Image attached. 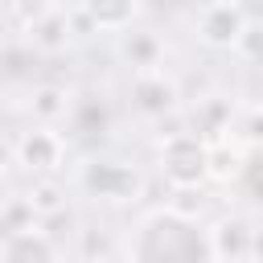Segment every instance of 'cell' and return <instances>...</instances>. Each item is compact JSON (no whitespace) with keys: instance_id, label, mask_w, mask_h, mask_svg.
I'll return each instance as SVG.
<instances>
[{"instance_id":"4","label":"cell","mask_w":263,"mask_h":263,"mask_svg":"<svg viewBox=\"0 0 263 263\" xmlns=\"http://www.w3.org/2000/svg\"><path fill=\"white\" fill-rule=\"evenodd\" d=\"M0 263H62L53 238L37 226H21L4 238V251H0Z\"/></svg>"},{"instance_id":"6","label":"cell","mask_w":263,"mask_h":263,"mask_svg":"<svg viewBox=\"0 0 263 263\" xmlns=\"http://www.w3.org/2000/svg\"><path fill=\"white\" fill-rule=\"evenodd\" d=\"M78 8L95 29H107V33H123L140 16V0H78Z\"/></svg>"},{"instance_id":"1","label":"cell","mask_w":263,"mask_h":263,"mask_svg":"<svg viewBox=\"0 0 263 263\" xmlns=\"http://www.w3.org/2000/svg\"><path fill=\"white\" fill-rule=\"evenodd\" d=\"M123 263H218L210 230L185 210H148L123 247Z\"/></svg>"},{"instance_id":"5","label":"cell","mask_w":263,"mask_h":263,"mask_svg":"<svg viewBox=\"0 0 263 263\" xmlns=\"http://www.w3.org/2000/svg\"><path fill=\"white\" fill-rule=\"evenodd\" d=\"M242 29H247V16H242L238 0H214L201 12V37L210 45H238Z\"/></svg>"},{"instance_id":"7","label":"cell","mask_w":263,"mask_h":263,"mask_svg":"<svg viewBox=\"0 0 263 263\" xmlns=\"http://www.w3.org/2000/svg\"><path fill=\"white\" fill-rule=\"evenodd\" d=\"M58 156H62V140L53 132H29L21 140V160L29 168H53Z\"/></svg>"},{"instance_id":"3","label":"cell","mask_w":263,"mask_h":263,"mask_svg":"<svg viewBox=\"0 0 263 263\" xmlns=\"http://www.w3.org/2000/svg\"><path fill=\"white\" fill-rule=\"evenodd\" d=\"M82 185L107 201H127L136 193V173L119 160H90L82 168Z\"/></svg>"},{"instance_id":"2","label":"cell","mask_w":263,"mask_h":263,"mask_svg":"<svg viewBox=\"0 0 263 263\" xmlns=\"http://www.w3.org/2000/svg\"><path fill=\"white\" fill-rule=\"evenodd\" d=\"M160 168L173 185H197L210 173V148L193 132H181L160 148Z\"/></svg>"}]
</instances>
